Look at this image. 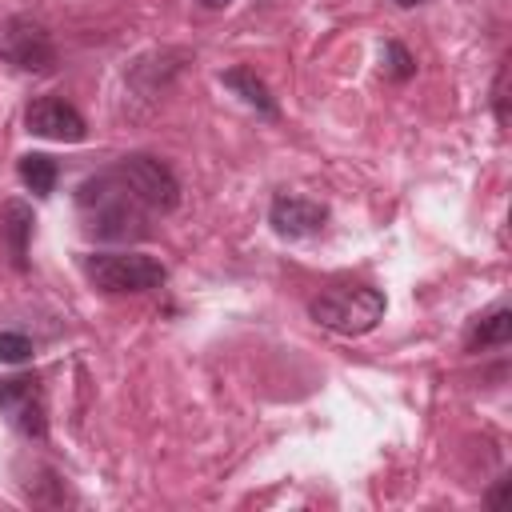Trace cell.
Masks as SVG:
<instances>
[{"instance_id": "7c38bea8", "label": "cell", "mask_w": 512, "mask_h": 512, "mask_svg": "<svg viewBox=\"0 0 512 512\" xmlns=\"http://www.w3.org/2000/svg\"><path fill=\"white\" fill-rule=\"evenodd\" d=\"M512 340V312L508 308H492L468 336V348H504Z\"/></svg>"}, {"instance_id": "ac0fdd59", "label": "cell", "mask_w": 512, "mask_h": 512, "mask_svg": "<svg viewBox=\"0 0 512 512\" xmlns=\"http://www.w3.org/2000/svg\"><path fill=\"white\" fill-rule=\"evenodd\" d=\"M392 4H400V8H416V4H424V0H392Z\"/></svg>"}, {"instance_id": "8fae6325", "label": "cell", "mask_w": 512, "mask_h": 512, "mask_svg": "<svg viewBox=\"0 0 512 512\" xmlns=\"http://www.w3.org/2000/svg\"><path fill=\"white\" fill-rule=\"evenodd\" d=\"M20 180H24V188H32L36 196H48V192L56 188V180H60V168H56L52 156L28 152V156H20Z\"/></svg>"}, {"instance_id": "5bb4252c", "label": "cell", "mask_w": 512, "mask_h": 512, "mask_svg": "<svg viewBox=\"0 0 512 512\" xmlns=\"http://www.w3.org/2000/svg\"><path fill=\"white\" fill-rule=\"evenodd\" d=\"M36 352V344L24 332H0V360L4 364H28Z\"/></svg>"}, {"instance_id": "2e32d148", "label": "cell", "mask_w": 512, "mask_h": 512, "mask_svg": "<svg viewBox=\"0 0 512 512\" xmlns=\"http://www.w3.org/2000/svg\"><path fill=\"white\" fill-rule=\"evenodd\" d=\"M504 488H508V480H496V488L488 492V504H492V508H496V504L504 500Z\"/></svg>"}, {"instance_id": "6da1fadb", "label": "cell", "mask_w": 512, "mask_h": 512, "mask_svg": "<svg viewBox=\"0 0 512 512\" xmlns=\"http://www.w3.org/2000/svg\"><path fill=\"white\" fill-rule=\"evenodd\" d=\"M76 212L96 240H132L148 232V208L116 168L96 172L76 188Z\"/></svg>"}, {"instance_id": "3957f363", "label": "cell", "mask_w": 512, "mask_h": 512, "mask_svg": "<svg viewBox=\"0 0 512 512\" xmlns=\"http://www.w3.org/2000/svg\"><path fill=\"white\" fill-rule=\"evenodd\" d=\"M80 272L92 288L108 292V296H124V292H148L164 284V264L144 256V252H88L80 256Z\"/></svg>"}, {"instance_id": "9a60e30c", "label": "cell", "mask_w": 512, "mask_h": 512, "mask_svg": "<svg viewBox=\"0 0 512 512\" xmlns=\"http://www.w3.org/2000/svg\"><path fill=\"white\" fill-rule=\"evenodd\" d=\"M492 104H496V124H508V60L496 68V84H492Z\"/></svg>"}, {"instance_id": "277c9868", "label": "cell", "mask_w": 512, "mask_h": 512, "mask_svg": "<svg viewBox=\"0 0 512 512\" xmlns=\"http://www.w3.org/2000/svg\"><path fill=\"white\" fill-rule=\"evenodd\" d=\"M0 60L20 68V72H52L56 68V44L48 28L32 16H8L0 20Z\"/></svg>"}, {"instance_id": "5b68a950", "label": "cell", "mask_w": 512, "mask_h": 512, "mask_svg": "<svg viewBox=\"0 0 512 512\" xmlns=\"http://www.w3.org/2000/svg\"><path fill=\"white\" fill-rule=\"evenodd\" d=\"M0 412L8 416V424L28 436V440H44L48 436V404H44V388L40 376L20 372L0 380Z\"/></svg>"}, {"instance_id": "52a82bcc", "label": "cell", "mask_w": 512, "mask_h": 512, "mask_svg": "<svg viewBox=\"0 0 512 512\" xmlns=\"http://www.w3.org/2000/svg\"><path fill=\"white\" fill-rule=\"evenodd\" d=\"M24 128L32 136H44V140H60V144H76L88 136V124L84 116L60 100V96H36L28 108H24Z\"/></svg>"}, {"instance_id": "8992f818", "label": "cell", "mask_w": 512, "mask_h": 512, "mask_svg": "<svg viewBox=\"0 0 512 512\" xmlns=\"http://www.w3.org/2000/svg\"><path fill=\"white\" fill-rule=\"evenodd\" d=\"M116 172L124 176V184L144 200L148 212H172L180 204V180L172 176L168 164H160L156 156H124L116 164Z\"/></svg>"}, {"instance_id": "9c48e42d", "label": "cell", "mask_w": 512, "mask_h": 512, "mask_svg": "<svg viewBox=\"0 0 512 512\" xmlns=\"http://www.w3.org/2000/svg\"><path fill=\"white\" fill-rule=\"evenodd\" d=\"M0 236L8 244L12 264L24 272L28 268V236H32V208L24 200H8L0 208Z\"/></svg>"}, {"instance_id": "4fadbf2b", "label": "cell", "mask_w": 512, "mask_h": 512, "mask_svg": "<svg viewBox=\"0 0 512 512\" xmlns=\"http://www.w3.org/2000/svg\"><path fill=\"white\" fill-rule=\"evenodd\" d=\"M384 76L388 80H396V84H404V80H412L416 76V56L404 48V44H396V40H388L384 44Z\"/></svg>"}, {"instance_id": "7a4b0ae2", "label": "cell", "mask_w": 512, "mask_h": 512, "mask_svg": "<svg viewBox=\"0 0 512 512\" xmlns=\"http://www.w3.org/2000/svg\"><path fill=\"white\" fill-rule=\"evenodd\" d=\"M308 316L340 336H364L380 324L384 316V292L372 284H352V280H336L328 288H320L308 304Z\"/></svg>"}, {"instance_id": "ba28073f", "label": "cell", "mask_w": 512, "mask_h": 512, "mask_svg": "<svg viewBox=\"0 0 512 512\" xmlns=\"http://www.w3.org/2000/svg\"><path fill=\"white\" fill-rule=\"evenodd\" d=\"M268 224L284 240H304L328 224V208L320 200H308V196H276L268 208Z\"/></svg>"}, {"instance_id": "e0dca14e", "label": "cell", "mask_w": 512, "mask_h": 512, "mask_svg": "<svg viewBox=\"0 0 512 512\" xmlns=\"http://www.w3.org/2000/svg\"><path fill=\"white\" fill-rule=\"evenodd\" d=\"M200 4H204V8H228L232 0H200Z\"/></svg>"}, {"instance_id": "30bf717a", "label": "cell", "mask_w": 512, "mask_h": 512, "mask_svg": "<svg viewBox=\"0 0 512 512\" xmlns=\"http://www.w3.org/2000/svg\"><path fill=\"white\" fill-rule=\"evenodd\" d=\"M224 88H232L248 108H256L260 116H268V120H276V100H272V92H268V84L252 72V68H228L224 76Z\"/></svg>"}]
</instances>
